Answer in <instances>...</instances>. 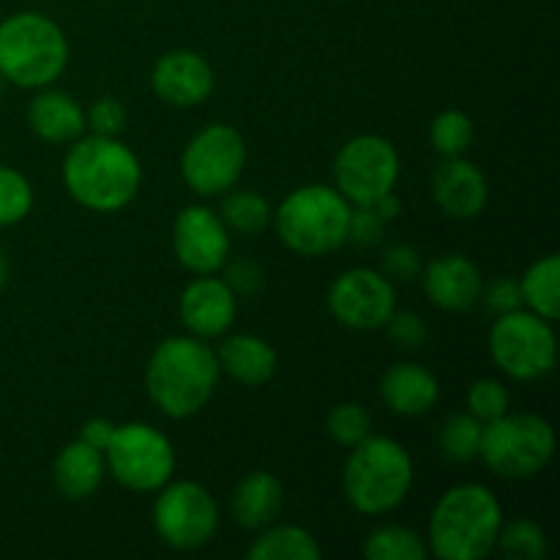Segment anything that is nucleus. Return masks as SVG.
I'll return each instance as SVG.
<instances>
[{
  "mask_svg": "<svg viewBox=\"0 0 560 560\" xmlns=\"http://www.w3.org/2000/svg\"><path fill=\"white\" fill-rule=\"evenodd\" d=\"M63 184L88 211H124L140 191V159L118 137H77L63 159Z\"/></svg>",
  "mask_w": 560,
  "mask_h": 560,
  "instance_id": "1",
  "label": "nucleus"
},
{
  "mask_svg": "<svg viewBox=\"0 0 560 560\" xmlns=\"http://www.w3.org/2000/svg\"><path fill=\"white\" fill-rule=\"evenodd\" d=\"M219 375L222 370L211 345L184 334L156 345L145 366V388L167 419H189L211 402Z\"/></svg>",
  "mask_w": 560,
  "mask_h": 560,
  "instance_id": "2",
  "label": "nucleus"
},
{
  "mask_svg": "<svg viewBox=\"0 0 560 560\" xmlns=\"http://www.w3.org/2000/svg\"><path fill=\"white\" fill-rule=\"evenodd\" d=\"M501 525L503 509L490 487L457 485L432 509L427 550L441 560H481L498 547Z\"/></svg>",
  "mask_w": 560,
  "mask_h": 560,
  "instance_id": "3",
  "label": "nucleus"
},
{
  "mask_svg": "<svg viewBox=\"0 0 560 560\" xmlns=\"http://www.w3.org/2000/svg\"><path fill=\"white\" fill-rule=\"evenodd\" d=\"M413 487V459L394 438L366 435L350 448L342 490L350 506L366 517L394 512Z\"/></svg>",
  "mask_w": 560,
  "mask_h": 560,
  "instance_id": "4",
  "label": "nucleus"
},
{
  "mask_svg": "<svg viewBox=\"0 0 560 560\" xmlns=\"http://www.w3.org/2000/svg\"><path fill=\"white\" fill-rule=\"evenodd\" d=\"M69 63V42L52 16L20 11L0 22V77L16 88H47Z\"/></svg>",
  "mask_w": 560,
  "mask_h": 560,
  "instance_id": "5",
  "label": "nucleus"
},
{
  "mask_svg": "<svg viewBox=\"0 0 560 560\" xmlns=\"http://www.w3.org/2000/svg\"><path fill=\"white\" fill-rule=\"evenodd\" d=\"M350 202L334 186L310 184L290 191L277 208V233L301 257H326L348 241Z\"/></svg>",
  "mask_w": 560,
  "mask_h": 560,
  "instance_id": "6",
  "label": "nucleus"
},
{
  "mask_svg": "<svg viewBox=\"0 0 560 560\" xmlns=\"http://www.w3.org/2000/svg\"><path fill=\"white\" fill-rule=\"evenodd\" d=\"M556 430L536 413H506L481 427L479 457L501 479H530L550 465Z\"/></svg>",
  "mask_w": 560,
  "mask_h": 560,
  "instance_id": "7",
  "label": "nucleus"
},
{
  "mask_svg": "<svg viewBox=\"0 0 560 560\" xmlns=\"http://www.w3.org/2000/svg\"><path fill=\"white\" fill-rule=\"evenodd\" d=\"M490 355L512 381H539L556 370L558 337L550 320L530 310L498 315L490 328Z\"/></svg>",
  "mask_w": 560,
  "mask_h": 560,
  "instance_id": "8",
  "label": "nucleus"
},
{
  "mask_svg": "<svg viewBox=\"0 0 560 560\" xmlns=\"http://www.w3.org/2000/svg\"><path fill=\"white\" fill-rule=\"evenodd\" d=\"M107 474L131 492H156L173 479L175 448L156 427L129 421L115 424L113 438L104 448Z\"/></svg>",
  "mask_w": 560,
  "mask_h": 560,
  "instance_id": "9",
  "label": "nucleus"
},
{
  "mask_svg": "<svg viewBox=\"0 0 560 560\" xmlns=\"http://www.w3.org/2000/svg\"><path fill=\"white\" fill-rule=\"evenodd\" d=\"M156 492L153 528L164 545L189 552L200 550L213 539L219 528V506L206 487L197 481L170 479Z\"/></svg>",
  "mask_w": 560,
  "mask_h": 560,
  "instance_id": "10",
  "label": "nucleus"
},
{
  "mask_svg": "<svg viewBox=\"0 0 560 560\" xmlns=\"http://www.w3.org/2000/svg\"><path fill=\"white\" fill-rule=\"evenodd\" d=\"M399 178L397 148L381 135H359L342 145L334 162V189L350 206H375Z\"/></svg>",
  "mask_w": 560,
  "mask_h": 560,
  "instance_id": "11",
  "label": "nucleus"
},
{
  "mask_svg": "<svg viewBox=\"0 0 560 560\" xmlns=\"http://www.w3.org/2000/svg\"><path fill=\"white\" fill-rule=\"evenodd\" d=\"M244 167L246 142L228 124H211L197 131L180 156V175L200 197H217L233 189Z\"/></svg>",
  "mask_w": 560,
  "mask_h": 560,
  "instance_id": "12",
  "label": "nucleus"
},
{
  "mask_svg": "<svg viewBox=\"0 0 560 560\" xmlns=\"http://www.w3.org/2000/svg\"><path fill=\"white\" fill-rule=\"evenodd\" d=\"M397 310L394 282L375 268H350L328 288V312L353 331H377Z\"/></svg>",
  "mask_w": 560,
  "mask_h": 560,
  "instance_id": "13",
  "label": "nucleus"
},
{
  "mask_svg": "<svg viewBox=\"0 0 560 560\" xmlns=\"http://www.w3.org/2000/svg\"><path fill=\"white\" fill-rule=\"evenodd\" d=\"M173 249L180 266L195 277L219 273L230 260V230L206 206H189L175 217Z\"/></svg>",
  "mask_w": 560,
  "mask_h": 560,
  "instance_id": "14",
  "label": "nucleus"
},
{
  "mask_svg": "<svg viewBox=\"0 0 560 560\" xmlns=\"http://www.w3.org/2000/svg\"><path fill=\"white\" fill-rule=\"evenodd\" d=\"M238 312V295L224 279L197 277L184 288L178 301V315L186 334L197 339H219L230 331Z\"/></svg>",
  "mask_w": 560,
  "mask_h": 560,
  "instance_id": "15",
  "label": "nucleus"
},
{
  "mask_svg": "<svg viewBox=\"0 0 560 560\" xmlns=\"http://www.w3.org/2000/svg\"><path fill=\"white\" fill-rule=\"evenodd\" d=\"M151 85L153 93L173 107H197L213 93V69L200 52L173 49L156 60Z\"/></svg>",
  "mask_w": 560,
  "mask_h": 560,
  "instance_id": "16",
  "label": "nucleus"
},
{
  "mask_svg": "<svg viewBox=\"0 0 560 560\" xmlns=\"http://www.w3.org/2000/svg\"><path fill=\"white\" fill-rule=\"evenodd\" d=\"M432 197L452 219H476L487 208L490 186L485 173L463 156L443 159L432 173Z\"/></svg>",
  "mask_w": 560,
  "mask_h": 560,
  "instance_id": "17",
  "label": "nucleus"
},
{
  "mask_svg": "<svg viewBox=\"0 0 560 560\" xmlns=\"http://www.w3.org/2000/svg\"><path fill=\"white\" fill-rule=\"evenodd\" d=\"M419 277L427 299L443 312H465L481 301V271L465 255L435 257Z\"/></svg>",
  "mask_w": 560,
  "mask_h": 560,
  "instance_id": "18",
  "label": "nucleus"
},
{
  "mask_svg": "<svg viewBox=\"0 0 560 560\" xmlns=\"http://www.w3.org/2000/svg\"><path fill=\"white\" fill-rule=\"evenodd\" d=\"M381 397L392 413L416 419L435 408L438 397H441V383L427 366L413 364V361H397L383 372Z\"/></svg>",
  "mask_w": 560,
  "mask_h": 560,
  "instance_id": "19",
  "label": "nucleus"
},
{
  "mask_svg": "<svg viewBox=\"0 0 560 560\" xmlns=\"http://www.w3.org/2000/svg\"><path fill=\"white\" fill-rule=\"evenodd\" d=\"M282 485L268 470H252L235 485L230 498V512L238 528L262 530L282 512Z\"/></svg>",
  "mask_w": 560,
  "mask_h": 560,
  "instance_id": "20",
  "label": "nucleus"
},
{
  "mask_svg": "<svg viewBox=\"0 0 560 560\" xmlns=\"http://www.w3.org/2000/svg\"><path fill=\"white\" fill-rule=\"evenodd\" d=\"M219 370L228 372L241 386H266L277 375V350L255 334H233L222 342L217 353Z\"/></svg>",
  "mask_w": 560,
  "mask_h": 560,
  "instance_id": "21",
  "label": "nucleus"
},
{
  "mask_svg": "<svg viewBox=\"0 0 560 560\" xmlns=\"http://www.w3.org/2000/svg\"><path fill=\"white\" fill-rule=\"evenodd\" d=\"M27 124L33 135L52 145H66L85 131V109L63 91H42L27 104Z\"/></svg>",
  "mask_w": 560,
  "mask_h": 560,
  "instance_id": "22",
  "label": "nucleus"
},
{
  "mask_svg": "<svg viewBox=\"0 0 560 560\" xmlns=\"http://www.w3.org/2000/svg\"><path fill=\"white\" fill-rule=\"evenodd\" d=\"M107 465L98 448L88 446L85 441H71L63 452L55 457L52 481L69 501H85L102 487Z\"/></svg>",
  "mask_w": 560,
  "mask_h": 560,
  "instance_id": "23",
  "label": "nucleus"
},
{
  "mask_svg": "<svg viewBox=\"0 0 560 560\" xmlns=\"http://www.w3.org/2000/svg\"><path fill=\"white\" fill-rule=\"evenodd\" d=\"M320 556L315 536L299 525H268L246 552L249 560H317Z\"/></svg>",
  "mask_w": 560,
  "mask_h": 560,
  "instance_id": "24",
  "label": "nucleus"
},
{
  "mask_svg": "<svg viewBox=\"0 0 560 560\" xmlns=\"http://www.w3.org/2000/svg\"><path fill=\"white\" fill-rule=\"evenodd\" d=\"M520 295L530 312L556 323L560 317V257L547 255L536 260L520 279Z\"/></svg>",
  "mask_w": 560,
  "mask_h": 560,
  "instance_id": "25",
  "label": "nucleus"
},
{
  "mask_svg": "<svg viewBox=\"0 0 560 560\" xmlns=\"http://www.w3.org/2000/svg\"><path fill=\"white\" fill-rule=\"evenodd\" d=\"M222 217L224 228L230 233H241V235H260L262 230L271 224V206L262 195L249 189H238V191H224V200H222Z\"/></svg>",
  "mask_w": 560,
  "mask_h": 560,
  "instance_id": "26",
  "label": "nucleus"
},
{
  "mask_svg": "<svg viewBox=\"0 0 560 560\" xmlns=\"http://www.w3.org/2000/svg\"><path fill=\"white\" fill-rule=\"evenodd\" d=\"M427 552L424 539L405 525H381L364 541L370 560H424Z\"/></svg>",
  "mask_w": 560,
  "mask_h": 560,
  "instance_id": "27",
  "label": "nucleus"
},
{
  "mask_svg": "<svg viewBox=\"0 0 560 560\" xmlns=\"http://www.w3.org/2000/svg\"><path fill=\"white\" fill-rule=\"evenodd\" d=\"M481 421L470 413H457L446 419L438 435V446L448 463H470L479 457V443H481Z\"/></svg>",
  "mask_w": 560,
  "mask_h": 560,
  "instance_id": "28",
  "label": "nucleus"
},
{
  "mask_svg": "<svg viewBox=\"0 0 560 560\" xmlns=\"http://www.w3.org/2000/svg\"><path fill=\"white\" fill-rule=\"evenodd\" d=\"M432 148L441 153L443 159L463 156L474 142V120L463 109H443L430 126Z\"/></svg>",
  "mask_w": 560,
  "mask_h": 560,
  "instance_id": "29",
  "label": "nucleus"
},
{
  "mask_svg": "<svg viewBox=\"0 0 560 560\" xmlns=\"http://www.w3.org/2000/svg\"><path fill=\"white\" fill-rule=\"evenodd\" d=\"M498 547L506 558L541 560L547 556V536L534 520H512V523L501 525Z\"/></svg>",
  "mask_w": 560,
  "mask_h": 560,
  "instance_id": "30",
  "label": "nucleus"
},
{
  "mask_svg": "<svg viewBox=\"0 0 560 560\" xmlns=\"http://www.w3.org/2000/svg\"><path fill=\"white\" fill-rule=\"evenodd\" d=\"M33 186L20 170L0 164V228L22 222L33 211Z\"/></svg>",
  "mask_w": 560,
  "mask_h": 560,
  "instance_id": "31",
  "label": "nucleus"
},
{
  "mask_svg": "<svg viewBox=\"0 0 560 560\" xmlns=\"http://www.w3.org/2000/svg\"><path fill=\"white\" fill-rule=\"evenodd\" d=\"M465 405H468V413L476 416L481 424L492 419H501L512 410V394L495 377H481L474 386L468 388V397H465Z\"/></svg>",
  "mask_w": 560,
  "mask_h": 560,
  "instance_id": "32",
  "label": "nucleus"
},
{
  "mask_svg": "<svg viewBox=\"0 0 560 560\" xmlns=\"http://www.w3.org/2000/svg\"><path fill=\"white\" fill-rule=\"evenodd\" d=\"M326 430L334 443H339V446L345 448H353L355 443H361L366 435H372V419L359 402H342L328 413Z\"/></svg>",
  "mask_w": 560,
  "mask_h": 560,
  "instance_id": "33",
  "label": "nucleus"
},
{
  "mask_svg": "<svg viewBox=\"0 0 560 560\" xmlns=\"http://www.w3.org/2000/svg\"><path fill=\"white\" fill-rule=\"evenodd\" d=\"M222 273V279L238 299H255L266 288V271H262L260 262L249 260V257H230Z\"/></svg>",
  "mask_w": 560,
  "mask_h": 560,
  "instance_id": "34",
  "label": "nucleus"
},
{
  "mask_svg": "<svg viewBox=\"0 0 560 560\" xmlns=\"http://www.w3.org/2000/svg\"><path fill=\"white\" fill-rule=\"evenodd\" d=\"M126 126V109L118 98L104 96L96 98L91 104V109L85 113V129H91V135L102 137H118Z\"/></svg>",
  "mask_w": 560,
  "mask_h": 560,
  "instance_id": "35",
  "label": "nucleus"
},
{
  "mask_svg": "<svg viewBox=\"0 0 560 560\" xmlns=\"http://www.w3.org/2000/svg\"><path fill=\"white\" fill-rule=\"evenodd\" d=\"M392 337V342L397 345L399 350H419L421 345L427 342V323L424 317L416 315V312H397L388 317V323L383 326Z\"/></svg>",
  "mask_w": 560,
  "mask_h": 560,
  "instance_id": "36",
  "label": "nucleus"
},
{
  "mask_svg": "<svg viewBox=\"0 0 560 560\" xmlns=\"http://www.w3.org/2000/svg\"><path fill=\"white\" fill-rule=\"evenodd\" d=\"M421 257L413 246L408 244H392L381 257V271L388 279H397V282H410L421 273Z\"/></svg>",
  "mask_w": 560,
  "mask_h": 560,
  "instance_id": "37",
  "label": "nucleus"
},
{
  "mask_svg": "<svg viewBox=\"0 0 560 560\" xmlns=\"http://www.w3.org/2000/svg\"><path fill=\"white\" fill-rule=\"evenodd\" d=\"M383 222L372 206H353L350 208V222H348V241L359 246H375L383 238Z\"/></svg>",
  "mask_w": 560,
  "mask_h": 560,
  "instance_id": "38",
  "label": "nucleus"
},
{
  "mask_svg": "<svg viewBox=\"0 0 560 560\" xmlns=\"http://www.w3.org/2000/svg\"><path fill=\"white\" fill-rule=\"evenodd\" d=\"M481 299H485L487 310L495 312V315H506V312H514L523 306L520 282H514L512 277H501L487 284V288H481Z\"/></svg>",
  "mask_w": 560,
  "mask_h": 560,
  "instance_id": "39",
  "label": "nucleus"
},
{
  "mask_svg": "<svg viewBox=\"0 0 560 560\" xmlns=\"http://www.w3.org/2000/svg\"><path fill=\"white\" fill-rule=\"evenodd\" d=\"M113 432H115V424L109 419H91L85 427H82L80 441H85L88 446L98 448V452L104 454V448H107Z\"/></svg>",
  "mask_w": 560,
  "mask_h": 560,
  "instance_id": "40",
  "label": "nucleus"
},
{
  "mask_svg": "<svg viewBox=\"0 0 560 560\" xmlns=\"http://www.w3.org/2000/svg\"><path fill=\"white\" fill-rule=\"evenodd\" d=\"M372 208H375L377 217H381L383 222H394V219L402 213V202H399V197L394 195V191H388L386 197H381V200H377Z\"/></svg>",
  "mask_w": 560,
  "mask_h": 560,
  "instance_id": "41",
  "label": "nucleus"
},
{
  "mask_svg": "<svg viewBox=\"0 0 560 560\" xmlns=\"http://www.w3.org/2000/svg\"><path fill=\"white\" fill-rule=\"evenodd\" d=\"M5 279H9V262H5L3 252H0V288L5 284Z\"/></svg>",
  "mask_w": 560,
  "mask_h": 560,
  "instance_id": "42",
  "label": "nucleus"
}]
</instances>
